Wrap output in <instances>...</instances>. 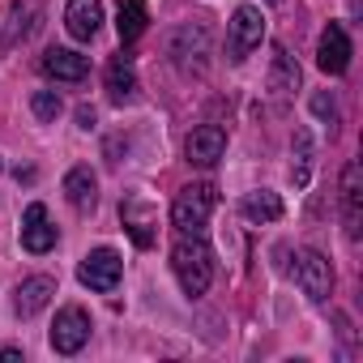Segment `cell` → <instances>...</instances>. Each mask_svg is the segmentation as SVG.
Listing matches in <instances>:
<instances>
[{
  "instance_id": "6",
  "label": "cell",
  "mask_w": 363,
  "mask_h": 363,
  "mask_svg": "<svg viewBox=\"0 0 363 363\" xmlns=\"http://www.w3.org/2000/svg\"><path fill=\"white\" fill-rule=\"evenodd\" d=\"M295 278H299V286H303V295L308 299H329V291H333V269H329V261L316 252V248H308L303 257H299V265H295Z\"/></svg>"
},
{
  "instance_id": "5",
  "label": "cell",
  "mask_w": 363,
  "mask_h": 363,
  "mask_svg": "<svg viewBox=\"0 0 363 363\" xmlns=\"http://www.w3.org/2000/svg\"><path fill=\"white\" fill-rule=\"evenodd\" d=\"M120 257L111 252V248H94L82 265H77V278H82V286H90V291H116V282H120Z\"/></svg>"
},
{
  "instance_id": "20",
  "label": "cell",
  "mask_w": 363,
  "mask_h": 363,
  "mask_svg": "<svg viewBox=\"0 0 363 363\" xmlns=\"http://www.w3.org/2000/svg\"><path fill=\"white\" fill-rule=\"evenodd\" d=\"M295 145H299V162L291 167V179L303 189L308 184V167H312V137L308 133H295Z\"/></svg>"
},
{
  "instance_id": "16",
  "label": "cell",
  "mask_w": 363,
  "mask_h": 363,
  "mask_svg": "<svg viewBox=\"0 0 363 363\" xmlns=\"http://www.w3.org/2000/svg\"><path fill=\"white\" fill-rule=\"evenodd\" d=\"M269 90L278 94V99H286V94H295L299 90V65L286 56V48H274V69H269Z\"/></svg>"
},
{
  "instance_id": "12",
  "label": "cell",
  "mask_w": 363,
  "mask_h": 363,
  "mask_svg": "<svg viewBox=\"0 0 363 363\" xmlns=\"http://www.w3.org/2000/svg\"><path fill=\"white\" fill-rule=\"evenodd\" d=\"M65 26L73 39H94L99 26H103V5L99 0H69V9H65Z\"/></svg>"
},
{
  "instance_id": "24",
  "label": "cell",
  "mask_w": 363,
  "mask_h": 363,
  "mask_svg": "<svg viewBox=\"0 0 363 363\" xmlns=\"http://www.w3.org/2000/svg\"><path fill=\"white\" fill-rule=\"evenodd\" d=\"M18 359H22V350H13V346H9V350H0V363H18Z\"/></svg>"
},
{
  "instance_id": "3",
  "label": "cell",
  "mask_w": 363,
  "mask_h": 363,
  "mask_svg": "<svg viewBox=\"0 0 363 363\" xmlns=\"http://www.w3.org/2000/svg\"><path fill=\"white\" fill-rule=\"evenodd\" d=\"M261 39H265V18H261V9H257V5H240L235 18H231V39H227L231 60H244L252 48H261Z\"/></svg>"
},
{
  "instance_id": "21",
  "label": "cell",
  "mask_w": 363,
  "mask_h": 363,
  "mask_svg": "<svg viewBox=\"0 0 363 363\" xmlns=\"http://www.w3.org/2000/svg\"><path fill=\"white\" fill-rule=\"evenodd\" d=\"M30 111H35L39 120H56V116H60V94H56V90H35Z\"/></svg>"
},
{
  "instance_id": "9",
  "label": "cell",
  "mask_w": 363,
  "mask_h": 363,
  "mask_svg": "<svg viewBox=\"0 0 363 363\" xmlns=\"http://www.w3.org/2000/svg\"><path fill=\"white\" fill-rule=\"evenodd\" d=\"M39 69H43L48 77H56V82H69V86H77V82L90 77V60H86L82 52H69V48H52Z\"/></svg>"
},
{
  "instance_id": "19",
  "label": "cell",
  "mask_w": 363,
  "mask_h": 363,
  "mask_svg": "<svg viewBox=\"0 0 363 363\" xmlns=\"http://www.w3.org/2000/svg\"><path fill=\"white\" fill-rule=\"evenodd\" d=\"M124 227H128V235H133L137 248H150V244H154V231H150V206L128 201V206H124Z\"/></svg>"
},
{
  "instance_id": "10",
  "label": "cell",
  "mask_w": 363,
  "mask_h": 363,
  "mask_svg": "<svg viewBox=\"0 0 363 363\" xmlns=\"http://www.w3.org/2000/svg\"><path fill=\"white\" fill-rule=\"evenodd\" d=\"M22 248L26 252H48V248H56V227L48 223V210L35 201V206H26V214H22Z\"/></svg>"
},
{
  "instance_id": "2",
  "label": "cell",
  "mask_w": 363,
  "mask_h": 363,
  "mask_svg": "<svg viewBox=\"0 0 363 363\" xmlns=\"http://www.w3.org/2000/svg\"><path fill=\"white\" fill-rule=\"evenodd\" d=\"M214 206H218V193H214V184H189L184 193L175 197V206H171V223H175V231L197 235V231L210 223Z\"/></svg>"
},
{
  "instance_id": "25",
  "label": "cell",
  "mask_w": 363,
  "mask_h": 363,
  "mask_svg": "<svg viewBox=\"0 0 363 363\" xmlns=\"http://www.w3.org/2000/svg\"><path fill=\"white\" fill-rule=\"evenodd\" d=\"M269 5H282V0H269Z\"/></svg>"
},
{
  "instance_id": "14",
  "label": "cell",
  "mask_w": 363,
  "mask_h": 363,
  "mask_svg": "<svg viewBox=\"0 0 363 363\" xmlns=\"http://www.w3.org/2000/svg\"><path fill=\"white\" fill-rule=\"evenodd\" d=\"M359 162H346V171H342V206H346V235L350 240H359V197H363V189H359Z\"/></svg>"
},
{
  "instance_id": "7",
  "label": "cell",
  "mask_w": 363,
  "mask_h": 363,
  "mask_svg": "<svg viewBox=\"0 0 363 363\" xmlns=\"http://www.w3.org/2000/svg\"><path fill=\"white\" fill-rule=\"evenodd\" d=\"M316 65L325 69V73H346L350 69V39H346V30L337 26V22H329L325 30H320V43H316Z\"/></svg>"
},
{
  "instance_id": "23",
  "label": "cell",
  "mask_w": 363,
  "mask_h": 363,
  "mask_svg": "<svg viewBox=\"0 0 363 363\" xmlns=\"http://www.w3.org/2000/svg\"><path fill=\"white\" fill-rule=\"evenodd\" d=\"M77 124L90 128V124H94V107H77Z\"/></svg>"
},
{
  "instance_id": "17",
  "label": "cell",
  "mask_w": 363,
  "mask_h": 363,
  "mask_svg": "<svg viewBox=\"0 0 363 363\" xmlns=\"http://www.w3.org/2000/svg\"><path fill=\"white\" fill-rule=\"evenodd\" d=\"M133 90H137L133 60H128V56H111V65H107V94H111L116 103H128Z\"/></svg>"
},
{
  "instance_id": "15",
  "label": "cell",
  "mask_w": 363,
  "mask_h": 363,
  "mask_svg": "<svg viewBox=\"0 0 363 363\" xmlns=\"http://www.w3.org/2000/svg\"><path fill=\"white\" fill-rule=\"evenodd\" d=\"M145 22H150L145 0H120V13H116L120 43H133V39H141V35H145Z\"/></svg>"
},
{
  "instance_id": "13",
  "label": "cell",
  "mask_w": 363,
  "mask_h": 363,
  "mask_svg": "<svg viewBox=\"0 0 363 363\" xmlns=\"http://www.w3.org/2000/svg\"><path fill=\"white\" fill-rule=\"evenodd\" d=\"M65 197H69V206L73 210H94V201H99V179H94V171L90 167H73L69 175H65Z\"/></svg>"
},
{
  "instance_id": "22",
  "label": "cell",
  "mask_w": 363,
  "mask_h": 363,
  "mask_svg": "<svg viewBox=\"0 0 363 363\" xmlns=\"http://www.w3.org/2000/svg\"><path fill=\"white\" fill-rule=\"evenodd\" d=\"M312 111H316L320 120H329V124L337 120V107H333V99H329V94H316V99H312Z\"/></svg>"
},
{
  "instance_id": "1",
  "label": "cell",
  "mask_w": 363,
  "mask_h": 363,
  "mask_svg": "<svg viewBox=\"0 0 363 363\" xmlns=\"http://www.w3.org/2000/svg\"><path fill=\"white\" fill-rule=\"evenodd\" d=\"M171 269L184 286V295H206L210 282H214V252L193 235V240H179L171 248Z\"/></svg>"
},
{
  "instance_id": "8",
  "label": "cell",
  "mask_w": 363,
  "mask_h": 363,
  "mask_svg": "<svg viewBox=\"0 0 363 363\" xmlns=\"http://www.w3.org/2000/svg\"><path fill=\"white\" fill-rule=\"evenodd\" d=\"M184 150H189V162L193 167H214L223 158V150H227V133L218 124H201V128L189 133V145Z\"/></svg>"
},
{
  "instance_id": "11",
  "label": "cell",
  "mask_w": 363,
  "mask_h": 363,
  "mask_svg": "<svg viewBox=\"0 0 363 363\" xmlns=\"http://www.w3.org/2000/svg\"><path fill=\"white\" fill-rule=\"evenodd\" d=\"M52 295H56V278L35 274V278H26V282L18 286V295H13V312H18V316H35V312H43V308L52 303Z\"/></svg>"
},
{
  "instance_id": "4",
  "label": "cell",
  "mask_w": 363,
  "mask_h": 363,
  "mask_svg": "<svg viewBox=\"0 0 363 363\" xmlns=\"http://www.w3.org/2000/svg\"><path fill=\"white\" fill-rule=\"evenodd\" d=\"M86 337H90V312L77 308V303L60 308V312H56V325H52V346H56L60 354H77V350L86 346Z\"/></svg>"
},
{
  "instance_id": "18",
  "label": "cell",
  "mask_w": 363,
  "mask_h": 363,
  "mask_svg": "<svg viewBox=\"0 0 363 363\" xmlns=\"http://www.w3.org/2000/svg\"><path fill=\"white\" fill-rule=\"evenodd\" d=\"M240 210H244V218H252V223H274V218H282L278 193H248Z\"/></svg>"
}]
</instances>
